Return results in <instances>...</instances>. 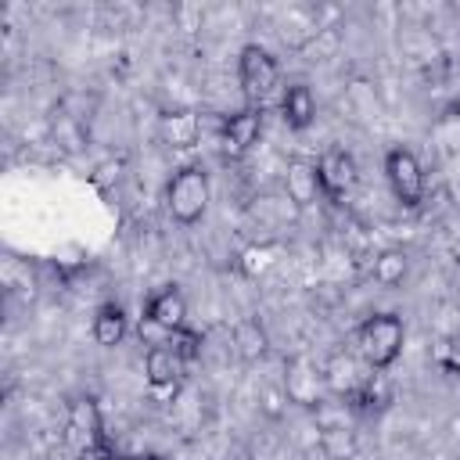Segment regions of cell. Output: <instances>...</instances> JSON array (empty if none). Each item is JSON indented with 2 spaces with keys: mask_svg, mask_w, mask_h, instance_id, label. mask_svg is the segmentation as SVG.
Here are the masks:
<instances>
[{
  "mask_svg": "<svg viewBox=\"0 0 460 460\" xmlns=\"http://www.w3.org/2000/svg\"><path fill=\"white\" fill-rule=\"evenodd\" d=\"M406 327L395 313H374L356 327V356L367 363V370H388L402 352Z\"/></svg>",
  "mask_w": 460,
  "mask_h": 460,
  "instance_id": "6da1fadb",
  "label": "cell"
},
{
  "mask_svg": "<svg viewBox=\"0 0 460 460\" xmlns=\"http://www.w3.org/2000/svg\"><path fill=\"white\" fill-rule=\"evenodd\" d=\"M165 205H169V216L183 226L198 223L208 208V172L201 165H183L172 172L169 187H165Z\"/></svg>",
  "mask_w": 460,
  "mask_h": 460,
  "instance_id": "7a4b0ae2",
  "label": "cell"
},
{
  "mask_svg": "<svg viewBox=\"0 0 460 460\" xmlns=\"http://www.w3.org/2000/svg\"><path fill=\"white\" fill-rule=\"evenodd\" d=\"M237 75H241V90H244L248 108H262V104L277 93V86H280V65H277V58H273L266 47H259V43H248V47L241 50V58H237Z\"/></svg>",
  "mask_w": 460,
  "mask_h": 460,
  "instance_id": "3957f363",
  "label": "cell"
},
{
  "mask_svg": "<svg viewBox=\"0 0 460 460\" xmlns=\"http://www.w3.org/2000/svg\"><path fill=\"white\" fill-rule=\"evenodd\" d=\"M65 446L72 449L75 460H83V456H90V453H97V449L108 446V438H104V424H101V410H97L93 399L83 395V399H75V402L68 406Z\"/></svg>",
  "mask_w": 460,
  "mask_h": 460,
  "instance_id": "277c9868",
  "label": "cell"
},
{
  "mask_svg": "<svg viewBox=\"0 0 460 460\" xmlns=\"http://www.w3.org/2000/svg\"><path fill=\"white\" fill-rule=\"evenodd\" d=\"M385 176L402 208H417L424 201V169L410 147H392L385 155Z\"/></svg>",
  "mask_w": 460,
  "mask_h": 460,
  "instance_id": "5b68a950",
  "label": "cell"
},
{
  "mask_svg": "<svg viewBox=\"0 0 460 460\" xmlns=\"http://www.w3.org/2000/svg\"><path fill=\"white\" fill-rule=\"evenodd\" d=\"M316 176H320V194L331 198V201H341L356 190L359 183V169H356V158L345 151V147H327L316 162Z\"/></svg>",
  "mask_w": 460,
  "mask_h": 460,
  "instance_id": "8992f818",
  "label": "cell"
},
{
  "mask_svg": "<svg viewBox=\"0 0 460 460\" xmlns=\"http://www.w3.org/2000/svg\"><path fill=\"white\" fill-rule=\"evenodd\" d=\"M259 133H262V108H244V111L230 115V119L219 126V133H216L219 155H223L226 162L244 158V155L252 151V144L259 140Z\"/></svg>",
  "mask_w": 460,
  "mask_h": 460,
  "instance_id": "52a82bcc",
  "label": "cell"
},
{
  "mask_svg": "<svg viewBox=\"0 0 460 460\" xmlns=\"http://www.w3.org/2000/svg\"><path fill=\"white\" fill-rule=\"evenodd\" d=\"M144 374H147V385H151L155 392H176L180 381H183V374H187V359H183L172 345L158 341V345L147 349Z\"/></svg>",
  "mask_w": 460,
  "mask_h": 460,
  "instance_id": "ba28073f",
  "label": "cell"
},
{
  "mask_svg": "<svg viewBox=\"0 0 460 460\" xmlns=\"http://www.w3.org/2000/svg\"><path fill=\"white\" fill-rule=\"evenodd\" d=\"M363 359L356 356V352H345V349H334L331 356H327V363H323V374H320V381L327 385V392H334L338 399H349L359 385H363Z\"/></svg>",
  "mask_w": 460,
  "mask_h": 460,
  "instance_id": "9c48e42d",
  "label": "cell"
},
{
  "mask_svg": "<svg viewBox=\"0 0 460 460\" xmlns=\"http://www.w3.org/2000/svg\"><path fill=\"white\" fill-rule=\"evenodd\" d=\"M144 320H147L151 327L165 331V334L187 327V302H183V295H180L176 288H165V291L151 295L147 305H144Z\"/></svg>",
  "mask_w": 460,
  "mask_h": 460,
  "instance_id": "30bf717a",
  "label": "cell"
},
{
  "mask_svg": "<svg viewBox=\"0 0 460 460\" xmlns=\"http://www.w3.org/2000/svg\"><path fill=\"white\" fill-rule=\"evenodd\" d=\"M158 133H162V140H165L172 151H190V147L201 140V119H198V111L176 108V111H165V115H162Z\"/></svg>",
  "mask_w": 460,
  "mask_h": 460,
  "instance_id": "8fae6325",
  "label": "cell"
},
{
  "mask_svg": "<svg viewBox=\"0 0 460 460\" xmlns=\"http://www.w3.org/2000/svg\"><path fill=\"white\" fill-rule=\"evenodd\" d=\"M284 190H288V201H295V205H313L316 194H320L316 165L305 162V158H291V162H288V172H284Z\"/></svg>",
  "mask_w": 460,
  "mask_h": 460,
  "instance_id": "7c38bea8",
  "label": "cell"
},
{
  "mask_svg": "<svg viewBox=\"0 0 460 460\" xmlns=\"http://www.w3.org/2000/svg\"><path fill=\"white\" fill-rule=\"evenodd\" d=\"M280 115L291 129H309L313 119H316V101H313V90L305 83H291L280 97Z\"/></svg>",
  "mask_w": 460,
  "mask_h": 460,
  "instance_id": "4fadbf2b",
  "label": "cell"
},
{
  "mask_svg": "<svg viewBox=\"0 0 460 460\" xmlns=\"http://www.w3.org/2000/svg\"><path fill=\"white\" fill-rule=\"evenodd\" d=\"M122 338H126V313H122L119 302H104L97 309V316H93V341L104 345V349H111Z\"/></svg>",
  "mask_w": 460,
  "mask_h": 460,
  "instance_id": "5bb4252c",
  "label": "cell"
},
{
  "mask_svg": "<svg viewBox=\"0 0 460 460\" xmlns=\"http://www.w3.org/2000/svg\"><path fill=\"white\" fill-rule=\"evenodd\" d=\"M266 331H262V323L255 320V316H244V320H237V327H234V349H237V356L244 359V363H255V359H262L266 356Z\"/></svg>",
  "mask_w": 460,
  "mask_h": 460,
  "instance_id": "9a60e30c",
  "label": "cell"
},
{
  "mask_svg": "<svg viewBox=\"0 0 460 460\" xmlns=\"http://www.w3.org/2000/svg\"><path fill=\"white\" fill-rule=\"evenodd\" d=\"M345 402L356 406V410H363V413H374V410H385V406L392 402V388L385 385L381 370H370V374L363 377V385H359Z\"/></svg>",
  "mask_w": 460,
  "mask_h": 460,
  "instance_id": "2e32d148",
  "label": "cell"
},
{
  "mask_svg": "<svg viewBox=\"0 0 460 460\" xmlns=\"http://www.w3.org/2000/svg\"><path fill=\"white\" fill-rule=\"evenodd\" d=\"M402 277H406V255L399 248L377 252V259H374V280L385 284V288H395V284H402Z\"/></svg>",
  "mask_w": 460,
  "mask_h": 460,
  "instance_id": "e0dca14e",
  "label": "cell"
},
{
  "mask_svg": "<svg viewBox=\"0 0 460 460\" xmlns=\"http://www.w3.org/2000/svg\"><path fill=\"white\" fill-rule=\"evenodd\" d=\"M320 449L331 456V460H345L356 453V431L352 428H323L320 431Z\"/></svg>",
  "mask_w": 460,
  "mask_h": 460,
  "instance_id": "ac0fdd59",
  "label": "cell"
},
{
  "mask_svg": "<svg viewBox=\"0 0 460 460\" xmlns=\"http://www.w3.org/2000/svg\"><path fill=\"white\" fill-rule=\"evenodd\" d=\"M165 345H172L187 363H194V359H198V352H201V334H198V331H190V327H180V331L165 334Z\"/></svg>",
  "mask_w": 460,
  "mask_h": 460,
  "instance_id": "d6986e66",
  "label": "cell"
},
{
  "mask_svg": "<svg viewBox=\"0 0 460 460\" xmlns=\"http://www.w3.org/2000/svg\"><path fill=\"white\" fill-rule=\"evenodd\" d=\"M435 359H438V367H442V370L460 374V341H456V338H453V341H442V345H438V352H435Z\"/></svg>",
  "mask_w": 460,
  "mask_h": 460,
  "instance_id": "ffe728a7",
  "label": "cell"
},
{
  "mask_svg": "<svg viewBox=\"0 0 460 460\" xmlns=\"http://www.w3.org/2000/svg\"><path fill=\"white\" fill-rule=\"evenodd\" d=\"M126 460H162V456H126Z\"/></svg>",
  "mask_w": 460,
  "mask_h": 460,
  "instance_id": "44dd1931",
  "label": "cell"
}]
</instances>
